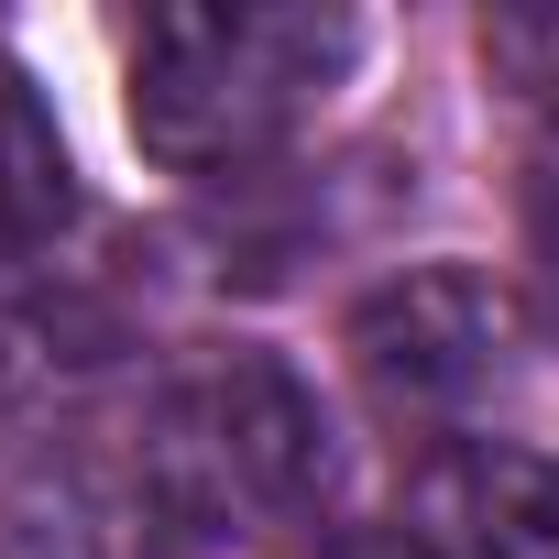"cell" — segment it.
<instances>
[{
    "mask_svg": "<svg viewBox=\"0 0 559 559\" xmlns=\"http://www.w3.org/2000/svg\"><path fill=\"white\" fill-rule=\"evenodd\" d=\"M362 23L341 0H165L121 45L132 143L165 176H241L297 143L308 110L352 78Z\"/></svg>",
    "mask_w": 559,
    "mask_h": 559,
    "instance_id": "1",
    "label": "cell"
},
{
    "mask_svg": "<svg viewBox=\"0 0 559 559\" xmlns=\"http://www.w3.org/2000/svg\"><path fill=\"white\" fill-rule=\"evenodd\" d=\"M319 483H330L319 395L274 352H219L176 373L132 439V515L165 548H241L263 526L308 515Z\"/></svg>",
    "mask_w": 559,
    "mask_h": 559,
    "instance_id": "2",
    "label": "cell"
},
{
    "mask_svg": "<svg viewBox=\"0 0 559 559\" xmlns=\"http://www.w3.org/2000/svg\"><path fill=\"white\" fill-rule=\"evenodd\" d=\"M341 341H352V373L384 406L461 417L515 373V297L493 274H472V263H406L352 308Z\"/></svg>",
    "mask_w": 559,
    "mask_h": 559,
    "instance_id": "3",
    "label": "cell"
},
{
    "mask_svg": "<svg viewBox=\"0 0 559 559\" xmlns=\"http://www.w3.org/2000/svg\"><path fill=\"white\" fill-rule=\"evenodd\" d=\"M428 559H559V461L537 450H450L428 483H417V526H406Z\"/></svg>",
    "mask_w": 559,
    "mask_h": 559,
    "instance_id": "4",
    "label": "cell"
},
{
    "mask_svg": "<svg viewBox=\"0 0 559 559\" xmlns=\"http://www.w3.org/2000/svg\"><path fill=\"white\" fill-rule=\"evenodd\" d=\"M121 330L88 297H12L0 308V428H34L45 406H67L88 373H110Z\"/></svg>",
    "mask_w": 559,
    "mask_h": 559,
    "instance_id": "5",
    "label": "cell"
},
{
    "mask_svg": "<svg viewBox=\"0 0 559 559\" xmlns=\"http://www.w3.org/2000/svg\"><path fill=\"white\" fill-rule=\"evenodd\" d=\"M78 209V165H67V132L45 121L34 78L0 56V263H23L34 241H56Z\"/></svg>",
    "mask_w": 559,
    "mask_h": 559,
    "instance_id": "6",
    "label": "cell"
},
{
    "mask_svg": "<svg viewBox=\"0 0 559 559\" xmlns=\"http://www.w3.org/2000/svg\"><path fill=\"white\" fill-rule=\"evenodd\" d=\"M330 559H428L417 537H352V548H330Z\"/></svg>",
    "mask_w": 559,
    "mask_h": 559,
    "instance_id": "7",
    "label": "cell"
}]
</instances>
